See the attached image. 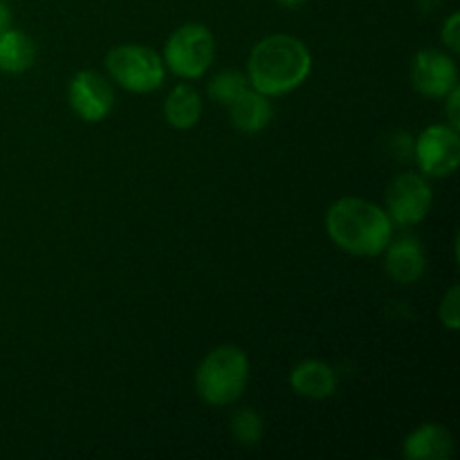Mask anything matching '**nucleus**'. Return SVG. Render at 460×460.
Listing matches in <instances>:
<instances>
[{
  "mask_svg": "<svg viewBox=\"0 0 460 460\" xmlns=\"http://www.w3.org/2000/svg\"><path fill=\"white\" fill-rule=\"evenodd\" d=\"M313 70L308 45L290 34H272L252 48L247 81L265 97H283L299 88Z\"/></svg>",
  "mask_w": 460,
  "mask_h": 460,
  "instance_id": "obj_1",
  "label": "nucleus"
},
{
  "mask_svg": "<svg viewBox=\"0 0 460 460\" xmlns=\"http://www.w3.org/2000/svg\"><path fill=\"white\" fill-rule=\"evenodd\" d=\"M326 234L346 254L380 256L394 238V223L380 205L349 196L328 207Z\"/></svg>",
  "mask_w": 460,
  "mask_h": 460,
  "instance_id": "obj_2",
  "label": "nucleus"
},
{
  "mask_svg": "<svg viewBox=\"0 0 460 460\" xmlns=\"http://www.w3.org/2000/svg\"><path fill=\"white\" fill-rule=\"evenodd\" d=\"M196 391L209 407H227L241 400L250 382V358L234 344H223L207 353L198 364Z\"/></svg>",
  "mask_w": 460,
  "mask_h": 460,
  "instance_id": "obj_3",
  "label": "nucleus"
},
{
  "mask_svg": "<svg viewBox=\"0 0 460 460\" xmlns=\"http://www.w3.org/2000/svg\"><path fill=\"white\" fill-rule=\"evenodd\" d=\"M106 72L112 84L135 94H148L162 88L166 66L148 45L121 43L106 54Z\"/></svg>",
  "mask_w": 460,
  "mask_h": 460,
  "instance_id": "obj_4",
  "label": "nucleus"
},
{
  "mask_svg": "<svg viewBox=\"0 0 460 460\" xmlns=\"http://www.w3.org/2000/svg\"><path fill=\"white\" fill-rule=\"evenodd\" d=\"M216 58V39L202 22H184L166 39L164 66L180 79H200Z\"/></svg>",
  "mask_w": 460,
  "mask_h": 460,
  "instance_id": "obj_5",
  "label": "nucleus"
},
{
  "mask_svg": "<svg viewBox=\"0 0 460 460\" xmlns=\"http://www.w3.org/2000/svg\"><path fill=\"white\" fill-rule=\"evenodd\" d=\"M385 211L391 223L411 227L422 223L434 205V191L422 173H400L391 180L385 196Z\"/></svg>",
  "mask_w": 460,
  "mask_h": 460,
  "instance_id": "obj_6",
  "label": "nucleus"
},
{
  "mask_svg": "<svg viewBox=\"0 0 460 460\" xmlns=\"http://www.w3.org/2000/svg\"><path fill=\"white\" fill-rule=\"evenodd\" d=\"M416 162L425 178H449L460 164V135L449 124H436L416 139Z\"/></svg>",
  "mask_w": 460,
  "mask_h": 460,
  "instance_id": "obj_7",
  "label": "nucleus"
},
{
  "mask_svg": "<svg viewBox=\"0 0 460 460\" xmlns=\"http://www.w3.org/2000/svg\"><path fill=\"white\" fill-rule=\"evenodd\" d=\"M67 102L79 119L85 124H97L115 108V88L102 72L81 70L67 84Z\"/></svg>",
  "mask_w": 460,
  "mask_h": 460,
  "instance_id": "obj_8",
  "label": "nucleus"
},
{
  "mask_svg": "<svg viewBox=\"0 0 460 460\" xmlns=\"http://www.w3.org/2000/svg\"><path fill=\"white\" fill-rule=\"evenodd\" d=\"M411 84L422 97L445 99L458 85L456 63L440 49H420L411 63Z\"/></svg>",
  "mask_w": 460,
  "mask_h": 460,
  "instance_id": "obj_9",
  "label": "nucleus"
},
{
  "mask_svg": "<svg viewBox=\"0 0 460 460\" xmlns=\"http://www.w3.org/2000/svg\"><path fill=\"white\" fill-rule=\"evenodd\" d=\"M382 254H385L386 272L400 286H413V283L420 281L427 270L425 252H422L418 238L409 236L400 238V241L391 238V243Z\"/></svg>",
  "mask_w": 460,
  "mask_h": 460,
  "instance_id": "obj_10",
  "label": "nucleus"
},
{
  "mask_svg": "<svg viewBox=\"0 0 460 460\" xmlns=\"http://www.w3.org/2000/svg\"><path fill=\"white\" fill-rule=\"evenodd\" d=\"M290 386L308 400H326L337 391V373L322 359H304L290 373Z\"/></svg>",
  "mask_w": 460,
  "mask_h": 460,
  "instance_id": "obj_11",
  "label": "nucleus"
},
{
  "mask_svg": "<svg viewBox=\"0 0 460 460\" xmlns=\"http://www.w3.org/2000/svg\"><path fill=\"white\" fill-rule=\"evenodd\" d=\"M402 454L409 460H447L454 454V438L443 425L427 422L404 438Z\"/></svg>",
  "mask_w": 460,
  "mask_h": 460,
  "instance_id": "obj_12",
  "label": "nucleus"
},
{
  "mask_svg": "<svg viewBox=\"0 0 460 460\" xmlns=\"http://www.w3.org/2000/svg\"><path fill=\"white\" fill-rule=\"evenodd\" d=\"M227 108H229V119H232L234 128L247 135L261 133L263 128H268V124L272 121V115H274L270 97L256 93L252 85L245 90V93L238 94Z\"/></svg>",
  "mask_w": 460,
  "mask_h": 460,
  "instance_id": "obj_13",
  "label": "nucleus"
},
{
  "mask_svg": "<svg viewBox=\"0 0 460 460\" xmlns=\"http://www.w3.org/2000/svg\"><path fill=\"white\" fill-rule=\"evenodd\" d=\"M202 97L189 84H178L164 102V119L171 128L189 130L200 121Z\"/></svg>",
  "mask_w": 460,
  "mask_h": 460,
  "instance_id": "obj_14",
  "label": "nucleus"
},
{
  "mask_svg": "<svg viewBox=\"0 0 460 460\" xmlns=\"http://www.w3.org/2000/svg\"><path fill=\"white\" fill-rule=\"evenodd\" d=\"M36 61V43L21 30H4L0 34V72L22 75L31 70Z\"/></svg>",
  "mask_w": 460,
  "mask_h": 460,
  "instance_id": "obj_15",
  "label": "nucleus"
},
{
  "mask_svg": "<svg viewBox=\"0 0 460 460\" xmlns=\"http://www.w3.org/2000/svg\"><path fill=\"white\" fill-rule=\"evenodd\" d=\"M247 88H250V81H247L245 75H241V72L236 70L218 72V75L209 81V85H207L209 97L214 99L216 103H220V106H229V103H232L238 94L245 93Z\"/></svg>",
  "mask_w": 460,
  "mask_h": 460,
  "instance_id": "obj_16",
  "label": "nucleus"
},
{
  "mask_svg": "<svg viewBox=\"0 0 460 460\" xmlns=\"http://www.w3.org/2000/svg\"><path fill=\"white\" fill-rule=\"evenodd\" d=\"M232 434L245 447H256L263 440V418L254 409H238L232 416Z\"/></svg>",
  "mask_w": 460,
  "mask_h": 460,
  "instance_id": "obj_17",
  "label": "nucleus"
},
{
  "mask_svg": "<svg viewBox=\"0 0 460 460\" xmlns=\"http://www.w3.org/2000/svg\"><path fill=\"white\" fill-rule=\"evenodd\" d=\"M438 317L443 322L445 328H449L452 332H456L460 328V288L452 286L447 290V295L440 301Z\"/></svg>",
  "mask_w": 460,
  "mask_h": 460,
  "instance_id": "obj_18",
  "label": "nucleus"
},
{
  "mask_svg": "<svg viewBox=\"0 0 460 460\" xmlns=\"http://www.w3.org/2000/svg\"><path fill=\"white\" fill-rule=\"evenodd\" d=\"M440 39H443L445 48H449V52H460V13L454 12L447 21L443 22V31H440Z\"/></svg>",
  "mask_w": 460,
  "mask_h": 460,
  "instance_id": "obj_19",
  "label": "nucleus"
},
{
  "mask_svg": "<svg viewBox=\"0 0 460 460\" xmlns=\"http://www.w3.org/2000/svg\"><path fill=\"white\" fill-rule=\"evenodd\" d=\"M445 99H447V119H449V126L458 130L460 128V88H458V85Z\"/></svg>",
  "mask_w": 460,
  "mask_h": 460,
  "instance_id": "obj_20",
  "label": "nucleus"
},
{
  "mask_svg": "<svg viewBox=\"0 0 460 460\" xmlns=\"http://www.w3.org/2000/svg\"><path fill=\"white\" fill-rule=\"evenodd\" d=\"M9 27H12V9H9L4 0H0V34L9 30Z\"/></svg>",
  "mask_w": 460,
  "mask_h": 460,
  "instance_id": "obj_21",
  "label": "nucleus"
},
{
  "mask_svg": "<svg viewBox=\"0 0 460 460\" xmlns=\"http://www.w3.org/2000/svg\"><path fill=\"white\" fill-rule=\"evenodd\" d=\"M279 4H281V7H288V9H295V7H299V4H304L305 0H277Z\"/></svg>",
  "mask_w": 460,
  "mask_h": 460,
  "instance_id": "obj_22",
  "label": "nucleus"
}]
</instances>
